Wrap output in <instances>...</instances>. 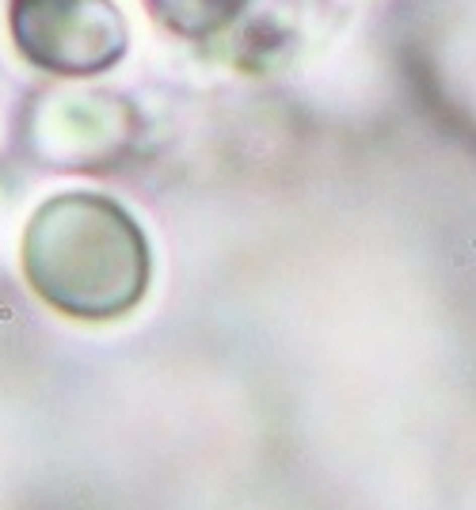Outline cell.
<instances>
[{
    "instance_id": "1",
    "label": "cell",
    "mask_w": 476,
    "mask_h": 510,
    "mask_svg": "<svg viewBox=\"0 0 476 510\" xmlns=\"http://www.w3.org/2000/svg\"><path fill=\"white\" fill-rule=\"evenodd\" d=\"M27 270L50 305L103 320L126 312L145 289V240L118 206L92 194L57 198L35 217Z\"/></svg>"
}]
</instances>
